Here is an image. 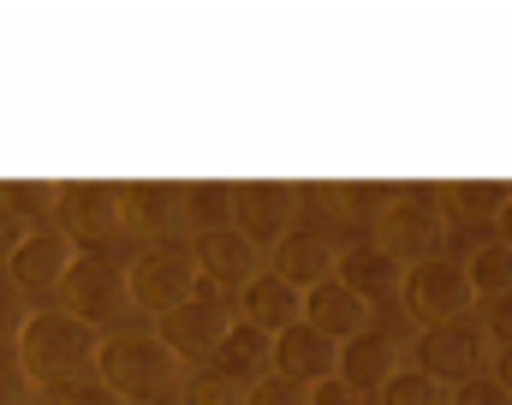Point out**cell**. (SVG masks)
Segmentation results:
<instances>
[{
    "mask_svg": "<svg viewBox=\"0 0 512 405\" xmlns=\"http://www.w3.org/2000/svg\"><path fill=\"white\" fill-rule=\"evenodd\" d=\"M477 328L489 334V346H512V292H495V298H477Z\"/></svg>",
    "mask_w": 512,
    "mask_h": 405,
    "instance_id": "cell-26",
    "label": "cell"
},
{
    "mask_svg": "<svg viewBox=\"0 0 512 405\" xmlns=\"http://www.w3.org/2000/svg\"><path fill=\"white\" fill-rule=\"evenodd\" d=\"M96 340H102V334H96L90 322H78V316H66L60 304H48V310H30V316H24L12 352H18L24 376L36 382V394H42V388H60V382L90 376Z\"/></svg>",
    "mask_w": 512,
    "mask_h": 405,
    "instance_id": "cell-2",
    "label": "cell"
},
{
    "mask_svg": "<svg viewBox=\"0 0 512 405\" xmlns=\"http://www.w3.org/2000/svg\"><path fill=\"white\" fill-rule=\"evenodd\" d=\"M179 405H245V388L227 382V376H215L209 364H197V370H185V382H179Z\"/></svg>",
    "mask_w": 512,
    "mask_h": 405,
    "instance_id": "cell-25",
    "label": "cell"
},
{
    "mask_svg": "<svg viewBox=\"0 0 512 405\" xmlns=\"http://www.w3.org/2000/svg\"><path fill=\"white\" fill-rule=\"evenodd\" d=\"M334 352H340V346H334L328 334H316L310 322H292V328L274 334V346H268V370L286 376V382H298V388H316V382L334 376Z\"/></svg>",
    "mask_w": 512,
    "mask_h": 405,
    "instance_id": "cell-14",
    "label": "cell"
},
{
    "mask_svg": "<svg viewBox=\"0 0 512 405\" xmlns=\"http://www.w3.org/2000/svg\"><path fill=\"white\" fill-rule=\"evenodd\" d=\"M54 215H60V239L72 251H102V245H114L126 233V221H120V185L114 179H60Z\"/></svg>",
    "mask_w": 512,
    "mask_h": 405,
    "instance_id": "cell-6",
    "label": "cell"
},
{
    "mask_svg": "<svg viewBox=\"0 0 512 405\" xmlns=\"http://www.w3.org/2000/svg\"><path fill=\"white\" fill-rule=\"evenodd\" d=\"M0 405H36V382L24 376V364H18L12 346L0 352Z\"/></svg>",
    "mask_w": 512,
    "mask_h": 405,
    "instance_id": "cell-28",
    "label": "cell"
},
{
    "mask_svg": "<svg viewBox=\"0 0 512 405\" xmlns=\"http://www.w3.org/2000/svg\"><path fill=\"white\" fill-rule=\"evenodd\" d=\"M24 316H30V304H24V298H18V292H12V286L0 280V352H6L12 340H18V328H24Z\"/></svg>",
    "mask_w": 512,
    "mask_h": 405,
    "instance_id": "cell-30",
    "label": "cell"
},
{
    "mask_svg": "<svg viewBox=\"0 0 512 405\" xmlns=\"http://www.w3.org/2000/svg\"><path fill=\"white\" fill-rule=\"evenodd\" d=\"M298 215L304 209H298V185L292 179H251V185H233V197H227V227L251 251H274Z\"/></svg>",
    "mask_w": 512,
    "mask_h": 405,
    "instance_id": "cell-9",
    "label": "cell"
},
{
    "mask_svg": "<svg viewBox=\"0 0 512 405\" xmlns=\"http://www.w3.org/2000/svg\"><path fill=\"white\" fill-rule=\"evenodd\" d=\"M447 405H512V394L501 382H489V376H477V382H465V388H453Z\"/></svg>",
    "mask_w": 512,
    "mask_h": 405,
    "instance_id": "cell-31",
    "label": "cell"
},
{
    "mask_svg": "<svg viewBox=\"0 0 512 405\" xmlns=\"http://www.w3.org/2000/svg\"><path fill=\"white\" fill-rule=\"evenodd\" d=\"M376 400H382V405H447V388H441V382H429L423 370L399 364V370L382 382V394H376Z\"/></svg>",
    "mask_w": 512,
    "mask_h": 405,
    "instance_id": "cell-24",
    "label": "cell"
},
{
    "mask_svg": "<svg viewBox=\"0 0 512 405\" xmlns=\"http://www.w3.org/2000/svg\"><path fill=\"white\" fill-rule=\"evenodd\" d=\"M399 298H405L411 322H423V328L459 322V316L477 310V292H471V280H465V263L447 257V251H441V257H423V263H411V269L399 274Z\"/></svg>",
    "mask_w": 512,
    "mask_h": 405,
    "instance_id": "cell-7",
    "label": "cell"
},
{
    "mask_svg": "<svg viewBox=\"0 0 512 405\" xmlns=\"http://www.w3.org/2000/svg\"><path fill=\"white\" fill-rule=\"evenodd\" d=\"M459 263H465V280H471V292H477V298L512 292V245L483 239V245H471V257H459Z\"/></svg>",
    "mask_w": 512,
    "mask_h": 405,
    "instance_id": "cell-22",
    "label": "cell"
},
{
    "mask_svg": "<svg viewBox=\"0 0 512 405\" xmlns=\"http://www.w3.org/2000/svg\"><path fill=\"white\" fill-rule=\"evenodd\" d=\"M268 346H274V334H262V328H251V322H239V316H233V328L221 334V346H215L209 370H215V376H227V382H239V388H251L256 376H268Z\"/></svg>",
    "mask_w": 512,
    "mask_h": 405,
    "instance_id": "cell-20",
    "label": "cell"
},
{
    "mask_svg": "<svg viewBox=\"0 0 512 405\" xmlns=\"http://www.w3.org/2000/svg\"><path fill=\"white\" fill-rule=\"evenodd\" d=\"M48 394V405H114L90 376H78V382H60V388H42Z\"/></svg>",
    "mask_w": 512,
    "mask_h": 405,
    "instance_id": "cell-29",
    "label": "cell"
},
{
    "mask_svg": "<svg viewBox=\"0 0 512 405\" xmlns=\"http://www.w3.org/2000/svg\"><path fill=\"white\" fill-rule=\"evenodd\" d=\"M233 328V298L221 292V286H209V280H197V292L185 298V304H173V310H161L155 316V340L185 364V370H197V364H209L215 358V346H221V334Z\"/></svg>",
    "mask_w": 512,
    "mask_h": 405,
    "instance_id": "cell-4",
    "label": "cell"
},
{
    "mask_svg": "<svg viewBox=\"0 0 512 405\" xmlns=\"http://www.w3.org/2000/svg\"><path fill=\"white\" fill-rule=\"evenodd\" d=\"M447 227L453 221L441 209V185H393V197L376 209V239L370 245H382L399 269H411L423 257H441Z\"/></svg>",
    "mask_w": 512,
    "mask_h": 405,
    "instance_id": "cell-3",
    "label": "cell"
},
{
    "mask_svg": "<svg viewBox=\"0 0 512 405\" xmlns=\"http://www.w3.org/2000/svg\"><path fill=\"white\" fill-rule=\"evenodd\" d=\"M24 233H30V227H24V221H18V215H12V209L0 203V269H6V257H12V251L24 245Z\"/></svg>",
    "mask_w": 512,
    "mask_h": 405,
    "instance_id": "cell-33",
    "label": "cell"
},
{
    "mask_svg": "<svg viewBox=\"0 0 512 405\" xmlns=\"http://www.w3.org/2000/svg\"><path fill=\"white\" fill-rule=\"evenodd\" d=\"M304 394L310 388H298V382H286V376L268 370V376H256L251 388H245V405H310Z\"/></svg>",
    "mask_w": 512,
    "mask_h": 405,
    "instance_id": "cell-27",
    "label": "cell"
},
{
    "mask_svg": "<svg viewBox=\"0 0 512 405\" xmlns=\"http://www.w3.org/2000/svg\"><path fill=\"white\" fill-rule=\"evenodd\" d=\"M120 221L143 245H179L191 233L185 185H173V179H120Z\"/></svg>",
    "mask_w": 512,
    "mask_h": 405,
    "instance_id": "cell-10",
    "label": "cell"
},
{
    "mask_svg": "<svg viewBox=\"0 0 512 405\" xmlns=\"http://www.w3.org/2000/svg\"><path fill=\"white\" fill-rule=\"evenodd\" d=\"M197 292V263L185 245H143L126 263V310L161 316Z\"/></svg>",
    "mask_w": 512,
    "mask_h": 405,
    "instance_id": "cell-8",
    "label": "cell"
},
{
    "mask_svg": "<svg viewBox=\"0 0 512 405\" xmlns=\"http://www.w3.org/2000/svg\"><path fill=\"white\" fill-rule=\"evenodd\" d=\"M495 227H501V245H512V185H507V203H501V215H495Z\"/></svg>",
    "mask_w": 512,
    "mask_h": 405,
    "instance_id": "cell-35",
    "label": "cell"
},
{
    "mask_svg": "<svg viewBox=\"0 0 512 405\" xmlns=\"http://www.w3.org/2000/svg\"><path fill=\"white\" fill-rule=\"evenodd\" d=\"M489 382H501L512 394V346H495V352H489Z\"/></svg>",
    "mask_w": 512,
    "mask_h": 405,
    "instance_id": "cell-34",
    "label": "cell"
},
{
    "mask_svg": "<svg viewBox=\"0 0 512 405\" xmlns=\"http://www.w3.org/2000/svg\"><path fill=\"white\" fill-rule=\"evenodd\" d=\"M268 257H274L268 269L280 274L286 286L310 292L316 280H328V274H334V257H340V239H334V227H322V221L298 215V221L286 227V239H280V245H274Z\"/></svg>",
    "mask_w": 512,
    "mask_h": 405,
    "instance_id": "cell-12",
    "label": "cell"
},
{
    "mask_svg": "<svg viewBox=\"0 0 512 405\" xmlns=\"http://www.w3.org/2000/svg\"><path fill=\"white\" fill-rule=\"evenodd\" d=\"M185 251H191V263H197V280H209V286H221V292H227V286L239 292V286L262 269V251H251L233 227H203V233H191Z\"/></svg>",
    "mask_w": 512,
    "mask_h": 405,
    "instance_id": "cell-15",
    "label": "cell"
},
{
    "mask_svg": "<svg viewBox=\"0 0 512 405\" xmlns=\"http://www.w3.org/2000/svg\"><path fill=\"white\" fill-rule=\"evenodd\" d=\"M60 298H66L60 304L66 316H78L102 334V322H114L126 310V269L102 251H72V263L60 274Z\"/></svg>",
    "mask_w": 512,
    "mask_h": 405,
    "instance_id": "cell-11",
    "label": "cell"
},
{
    "mask_svg": "<svg viewBox=\"0 0 512 405\" xmlns=\"http://www.w3.org/2000/svg\"><path fill=\"white\" fill-rule=\"evenodd\" d=\"M399 263L387 257L382 245H340V257H334V280L352 292V298H364L370 310L382 304V298H399Z\"/></svg>",
    "mask_w": 512,
    "mask_h": 405,
    "instance_id": "cell-19",
    "label": "cell"
},
{
    "mask_svg": "<svg viewBox=\"0 0 512 405\" xmlns=\"http://www.w3.org/2000/svg\"><path fill=\"white\" fill-rule=\"evenodd\" d=\"M411 352H417V364L411 370H423L429 382H441V388H465V382H477V376H489V334L477 328V316H459V322H435V328H423L417 340H411Z\"/></svg>",
    "mask_w": 512,
    "mask_h": 405,
    "instance_id": "cell-5",
    "label": "cell"
},
{
    "mask_svg": "<svg viewBox=\"0 0 512 405\" xmlns=\"http://www.w3.org/2000/svg\"><path fill=\"white\" fill-rule=\"evenodd\" d=\"M501 203H507V185H501V179H447V185H441L447 221H453V215H459V221H495Z\"/></svg>",
    "mask_w": 512,
    "mask_h": 405,
    "instance_id": "cell-21",
    "label": "cell"
},
{
    "mask_svg": "<svg viewBox=\"0 0 512 405\" xmlns=\"http://www.w3.org/2000/svg\"><path fill=\"white\" fill-rule=\"evenodd\" d=\"M233 298V316L239 322H251L262 334H280V328H292L298 316H304V292L298 286H286L274 269H256L239 292H227Z\"/></svg>",
    "mask_w": 512,
    "mask_h": 405,
    "instance_id": "cell-16",
    "label": "cell"
},
{
    "mask_svg": "<svg viewBox=\"0 0 512 405\" xmlns=\"http://www.w3.org/2000/svg\"><path fill=\"white\" fill-rule=\"evenodd\" d=\"M96 388L114 405H161L179 394L185 364L149 334V328H114L96 340Z\"/></svg>",
    "mask_w": 512,
    "mask_h": 405,
    "instance_id": "cell-1",
    "label": "cell"
},
{
    "mask_svg": "<svg viewBox=\"0 0 512 405\" xmlns=\"http://www.w3.org/2000/svg\"><path fill=\"white\" fill-rule=\"evenodd\" d=\"M304 400H310V405H364L358 394H352V388H346V382H340V376H328V382H316V388H310Z\"/></svg>",
    "mask_w": 512,
    "mask_h": 405,
    "instance_id": "cell-32",
    "label": "cell"
},
{
    "mask_svg": "<svg viewBox=\"0 0 512 405\" xmlns=\"http://www.w3.org/2000/svg\"><path fill=\"white\" fill-rule=\"evenodd\" d=\"M399 370V346L376 334V328H364V334H352V340H340V352H334V376L364 400V394H382V382Z\"/></svg>",
    "mask_w": 512,
    "mask_h": 405,
    "instance_id": "cell-17",
    "label": "cell"
},
{
    "mask_svg": "<svg viewBox=\"0 0 512 405\" xmlns=\"http://www.w3.org/2000/svg\"><path fill=\"white\" fill-rule=\"evenodd\" d=\"M66 263H72V245H66L54 227H30L24 245L6 257V286H12L24 304H30V298H54Z\"/></svg>",
    "mask_w": 512,
    "mask_h": 405,
    "instance_id": "cell-13",
    "label": "cell"
},
{
    "mask_svg": "<svg viewBox=\"0 0 512 405\" xmlns=\"http://www.w3.org/2000/svg\"><path fill=\"white\" fill-rule=\"evenodd\" d=\"M54 197H60V179H6V185H0V203H6L24 227H36L42 215H54Z\"/></svg>",
    "mask_w": 512,
    "mask_h": 405,
    "instance_id": "cell-23",
    "label": "cell"
},
{
    "mask_svg": "<svg viewBox=\"0 0 512 405\" xmlns=\"http://www.w3.org/2000/svg\"><path fill=\"white\" fill-rule=\"evenodd\" d=\"M370 316H376V310H370L364 298H352V292L328 274V280H316V286L304 292V316H298V322H310L316 334H328V340L340 346V340L364 334V328H370Z\"/></svg>",
    "mask_w": 512,
    "mask_h": 405,
    "instance_id": "cell-18",
    "label": "cell"
}]
</instances>
